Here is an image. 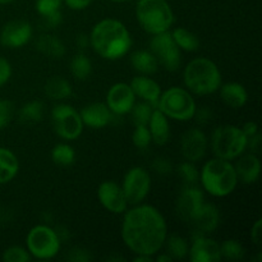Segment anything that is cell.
I'll use <instances>...</instances> for the list:
<instances>
[{"mask_svg":"<svg viewBox=\"0 0 262 262\" xmlns=\"http://www.w3.org/2000/svg\"><path fill=\"white\" fill-rule=\"evenodd\" d=\"M154 261V256H146V255H136L135 262H151Z\"/></svg>","mask_w":262,"mask_h":262,"instance_id":"cell-51","label":"cell"},{"mask_svg":"<svg viewBox=\"0 0 262 262\" xmlns=\"http://www.w3.org/2000/svg\"><path fill=\"white\" fill-rule=\"evenodd\" d=\"M166 253L174 260H184L188 257L189 242L184 237L178 234H168L165 243H164Z\"/></svg>","mask_w":262,"mask_h":262,"instance_id":"cell-30","label":"cell"},{"mask_svg":"<svg viewBox=\"0 0 262 262\" xmlns=\"http://www.w3.org/2000/svg\"><path fill=\"white\" fill-rule=\"evenodd\" d=\"M51 159L59 166H69L76 161V150L69 143H58L51 150Z\"/></svg>","mask_w":262,"mask_h":262,"instance_id":"cell-32","label":"cell"},{"mask_svg":"<svg viewBox=\"0 0 262 262\" xmlns=\"http://www.w3.org/2000/svg\"><path fill=\"white\" fill-rule=\"evenodd\" d=\"M4 262H30L32 260L27 248L20 247V246H10L7 250H4L2 256Z\"/></svg>","mask_w":262,"mask_h":262,"instance_id":"cell-36","label":"cell"},{"mask_svg":"<svg viewBox=\"0 0 262 262\" xmlns=\"http://www.w3.org/2000/svg\"><path fill=\"white\" fill-rule=\"evenodd\" d=\"M35 45L37 51H40L42 55L51 59H60L67 53V48L63 41H61V38L59 36L54 35V33H41L36 38Z\"/></svg>","mask_w":262,"mask_h":262,"instance_id":"cell-24","label":"cell"},{"mask_svg":"<svg viewBox=\"0 0 262 262\" xmlns=\"http://www.w3.org/2000/svg\"><path fill=\"white\" fill-rule=\"evenodd\" d=\"M205 202L204 189L197 184H184L179 191L176 201V212L179 219L186 223H191L194 215Z\"/></svg>","mask_w":262,"mask_h":262,"instance_id":"cell-12","label":"cell"},{"mask_svg":"<svg viewBox=\"0 0 262 262\" xmlns=\"http://www.w3.org/2000/svg\"><path fill=\"white\" fill-rule=\"evenodd\" d=\"M241 129H242V132L245 133L246 137L251 138L258 133V125H257V123H255V122H247V123H245V125H243Z\"/></svg>","mask_w":262,"mask_h":262,"instance_id":"cell-48","label":"cell"},{"mask_svg":"<svg viewBox=\"0 0 262 262\" xmlns=\"http://www.w3.org/2000/svg\"><path fill=\"white\" fill-rule=\"evenodd\" d=\"M188 258L192 262H219L222 260L220 243L209 235H194L189 245Z\"/></svg>","mask_w":262,"mask_h":262,"instance_id":"cell-17","label":"cell"},{"mask_svg":"<svg viewBox=\"0 0 262 262\" xmlns=\"http://www.w3.org/2000/svg\"><path fill=\"white\" fill-rule=\"evenodd\" d=\"M97 200L106 211L114 215H123L128 209V202L122 186L114 181H104L97 187Z\"/></svg>","mask_w":262,"mask_h":262,"instance_id":"cell-16","label":"cell"},{"mask_svg":"<svg viewBox=\"0 0 262 262\" xmlns=\"http://www.w3.org/2000/svg\"><path fill=\"white\" fill-rule=\"evenodd\" d=\"M177 174L183 181L184 184H197L200 181V170L196 166V163L191 161H182L176 168Z\"/></svg>","mask_w":262,"mask_h":262,"instance_id":"cell-34","label":"cell"},{"mask_svg":"<svg viewBox=\"0 0 262 262\" xmlns=\"http://www.w3.org/2000/svg\"><path fill=\"white\" fill-rule=\"evenodd\" d=\"M120 186L129 206L142 204L151 191L150 171L143 166H133L127 170Z\"/></svg>","mask_w":262,"mask_h":262,"instance_id":"cell-11","label":"cell"},{"mask_svg":"<svg viewBox=\"0 0 262 262\" xmlns=\"http://www.w3.org/2000/svg\"><path fill=\"white\" fill-rule=\"evenodd\" d=\"M45 114V106L40 100H32L26 102L18 110V119L25 124H36L43 119Z\"/></svg>","mask_w":262,"mask_h":262,"instance_id":"cell-29","label":"cell"},{"mask_svg":"<svg viewBox=\"0 0 262 262\" xmlns=\"http://www.w3.org/2000/svg\"><path fill=\"white\" fill-rule=\"evenodd\" d=\"M148 50L155 55L159 66L168 72H177L182 64V50L174 42L170 31L154 35Z\"/></svg>","mask_w":262,"mask_h":262,"instance_id":"cell-10","label":"cell"},{"mask_svg":"<svg viewBox=\"0 0 262 262\" xmlns=\"http://www.w3.org/2000/svg\"><path fill=\"white\" fill-rule=\"evenodd\" d=\"M147 127L150 130L152 143L158 146H164L168 143L169 138H170V123L158 107L154 109Z\"/></svg>","mask_w":262,"mask_h":262,"instance_id":"cell-23","label":"cell"},{"mask_svg":"<svg viewBox=\"0 0 262 262\" xmlns=\"http://www.w3.org/2000/svg\"><path fill=\"white\" fill-rule=\"evenodd\" d=\"M151 166H152V170L155 171L156 174L163 177L169 176V174H171L174 171L173 163H171L168 158H164V156L154 159L152 165Z\"/></svg>","mask_w":262,"mask_h":262,"instance_id":"cell-40","label":"cell"},{"mask_svg":"<svg viewBox=\"0 0 262 262\" xmlns=\"http://www.w3.org/2000/svg\"><path fill=\"white\" fill-rule=\"evenodd\" d=\"M12 74L13 69L10 63L5 58L0 56V87H3L9 82V79L12 78Z\"/></svg>","mask_w":262,"mask_h":262,"instance_id":"cell-44","label":"cell"},{"mask_svg":"<svg viewBox=\"0 0 262 262\" xmlns=\"http://www.w3.org/2000/svg\"><path fill=\"white\" fill-rule=\"evenodd\" d=\"M90 46L106 60H118L129 53L132 36L127 26L115 18L99 20L90 32Z\"/></svg>","mask_w":262,"mask_h":262,"instance_id":"cell-2","label":"cell"},{"mask_svg":"<svg viewBox=\"0 0 262 262\" xmlns=\"http://www.w3.org/2000/svg\"><path fill=\"white\" fill-rule=\"evenodd\" d=\"M15 114V107L10 100H0V130L7 128L12 123Z\"/></svg>","mask_w":262,"mask_h":262,"instance_id":"cell-39","label":"cell"},{"mask_svg":"<svg viewBox=\"0 0 262 262\" xmlns=\"http://www.w3.org/2000/svg\"><path fill=\"white\" fill-rule=\"evenodd\" d=\"M193 119H196V122L199 123V124L207 125L212 119H214V112H212L211 107L209 106H197L193 115Z\"/></svg>","mask_w":262,"mask_h":262,"instance_id":"cell-42","label":"cell"},{"mask_svg":"<svg viewBox=\"0 0 262 262\" xmlns=\"http://www.w3.org/2000/svg\"><path fill=\"white\" fill-rule=\"evenodd\" d=\"M69 69L77 81H86L92 73V61L83 51H81L72 58Z\"/></svg>","mask_w":262,"mask_h":262,"instance_id":"cell-31","label":"cell"},{"mask_svg":"<svg viewBox=\"0 0 262 262\" xmlns=\"http://www.w3.org/2000/svg\"><path fill=\"white\" fill-rule=\"evenodd\" d=\"M155 256H156V257L154 258V260H156L158 262H171V261H173V258H171L170 256H169L166 252L160 253V255H158V253H156Z\"/></svg>","mask_w":262,"mask_h":262,"instance_id":"cell-50","label":"cell"},{"mask_svg":"<svg viewBox=\"0 0 262 262\" xmlns=\"http://www.w3.org/2000/svg\"><path fill=\"white\" fill-rule=\"evenodd\" d=\"M132 142L138 150H146L152 143L147 125H135V130L132 133Z\"/></svg>","mask_w":262,"mask_h":262,"instance_id":"cell-37","label":"cell"},{"mask_svg":"<svg viewBox=\"0 0 262 262\" xmlns=\"http://www.w3.org/2000/svg\"><path fill=\"white\" fill-rule=\"evenodd\" d=\"M130 64L138 74L152 76L158 72L159 63L150 50H136L129 56Z\"/></svg>","mask_w":262,"mask_h":262,"instance_id":"cell-27","label":"cell"},{"mask_svg":"<svg viewBox=\"0 0 262 262\" xmlns=\"http://www.w3.org/2000/svg\"><path fill=\"white\" fill-rule=\"evenodd\" d=\"M235 160L237 163L234 164V168L238 182L243 184H253L260 179L261 160L257 154L245 152Z\"/></svg>","mask_w":262,"mask_h":262,"instance_id":"cell-20","label":"cell"},{"mask_svg":"<svg viewBox=\"0 0 262 262\" xmlns=\"http://www.w3.org/2000/svg\"><path fill=\"white\" fill-rule=\"evenodd\" d=\"M43 92L46 96L54 101H64L73 94V87L71 82L61 76H53L45 82Z\"/></svg>","mask_w":262,"mask_h":262,"instance_id":"cell-25","label":"cell"},{"mask_svg":"<svg viewBox=\"0 0 262 262\" xmlns=\"http://www.w3.org/2000/svg\"><path fill=\"white\" fill-rule=\"evenodd\" d=\"M168 223L158 207L138 204L123 214L120 235L125 247L135 255L155 256L164 248Z\"/></svg>","mask_w":262,"mask_h":262,"instance_id":"cell-1","label":"cell"},{"mask_svg":"<svg viewBox=\"0 0 262 262\" xmlns=\"http://www.w3.org/2000/svg\"><path fill=\"white\" fill-rule=\"evenodd\" d=\"M183 83L192 95L207 96L217 92L223 83V76L215 61L199 56L188 61L184 68Z\"/></svg>","mask_w":262,"mask_h":262,"instance_id":"cell-4","label":"cell"},{"mask_svg":"<svg viewBox=\"0 0 262 262\" xmlns=\"http://www.w3.org/2000/svg\"><path fill=\"white\" fill-rule=\"evenodd\" d=\"M154 109L155 107L148 104V102L136 101V104L133 105L132 110L129 113L132 115V120L135 125H147L148 120H150L151 115H152Z\"/></svg>","mask_w":262,"mask_h":262,"instance_id":"cell-35","label":"cell"},{"mask_svg":"<svg viewBox=\"0 0 262 262\" xmlns=\"http://www.w3.org/2000/svg\"><path fill=\"white\" fill-rule=\"evenodd\" d=\"M76 45L78 46L81 50H84L90 46V36L86 33H79L76 37Z\"/></svg>","mask_w":262,"mask_h":262,"instance_id":"cell-49","label":"cell"},{"mask_svg":"<svg viewBox=\"0 0 262 262\" xmlns=\"http://www.w3.org/2000/svg\"><path fill=\"white\" fill-rule=\"evenodd\" d=\"M110 2H113V3H124V2H128V0H110Z\"/></svg>","mask_w":262,"mask_h":262,"instance_id":"cell-53","label":"cell"},{"mask_svg":"<svg viewBox=\"0 0 262 262\" xmlns=\"http://www.w3.org/2000/svg\"><path fill=\"white\" fill-rule=\"evenodd\" d=\"M136 100L137 97L130 84L125 82H118L107 90L105 104L113 114L117 117H123L129 114L133 105L136 104Z\"/></svg>","mask_w":262,"mask_h":262,"instance_id":"cell-14","label":"cell"},{"mask_svg":"<svg viewBox=\"0 0 262 262\" xmlns=\"http://www.w3.org/2000/svg\"><path fill=\"white\" fill-rule=\"evenodd\" d=\"M199 182L205 192L216 199L232 194L239 183L234 164L220 158H212L204 164Z\"/></svg>","mask_w":262,"mask_h":262,"instance_id":"cell-3","label":"cell"},{"mask_svg":"<svg viewBox=\"0 0 262 262\" xmlns=\"http://www.w3.org/2000/svg\"><path fill=\"white\" fill-rule=\"evenodd\" d=\"M209 148V138L201 128H191L182 135L179 150L184 160L199 163L205 158Z\"/></svg>","mask_w":262,"mask_h":262,"instance_id":"cell-13","label":"cell"},{"mask_svg":"<svg viewBox=\"0 0 262 262\" xmlns=\"http://www.w3.org/2000/svg\"><path fill=\"white\" fill-rule=\"evenodd\" d=\"M136 19L145 32L154 36L170 31L176 17L168 0H137Z\"/></svg>","mask_w":262,"mask_h":262,"instance_id":"cell-5","label":"cell"},{"mask_svg":"<svg viewBox=\"0 0 262 262\" xmlns=\"http://www.w3.org/2000/svg\"><path fill=\"white\" fill-rule=\"evenodd\" d=\"M171 37H173L174 42L177 43L182 51L186 53H194L200 49V38L194 32L189 31L186 27H177L173 31H170Z\"/></svg>","mask_w":262,"mask_h":262,"instance_id":"cell-28","label":"cell"},{"mask_svg":"<svg viewBox=\"0 0 262 262\" xmlns=\"http://www.w3.org/2000/svg\"><path fill=\"white\" fill-rule=\"evenodd\" d=\"M156 107L168 119L184 123L193 119L197 104L193 95L188 90L173 86L165 91H161Z\"/></svg>","mask_w":262,"mask_h":262,"instance_id":"cell-6","label":"cell"},{"mask_svg":"<svg viewBox=\"0 0 262 262\" xmlns=\"http://www.w3.org/2000/svg\"><path fill=\"white\" fill-rule=\"evenodd\" d=\"M61 245L55 229L48 224L35 225L26 235V248L36 260H53L60 252Z\"/></svg>","mask_w":262,"mask_h":262,"instance_id":"cell-8","label":"cell"},{"mask_svg":"<svg viewBox=\"0 0 262 262\" xmlns=\"http://www.w3.org/2000/svg\"><path fill=\"white\" fill-rule=\"evenodd\" d=\"M129 84L137 99H141V101L148 102L154 107H156L163 90L155 79L151 78V76L138 74V76L133 77Z\"/></svg>","mask_w":262,"mask_h":262,"instance_id":"cell-21","label":"cell"},{"mask_svg":"<svg viewBox=\"0 0 262 262\" xmlns=\"http://www.w3.org/2000/svg\"><path fill=\"white\" fill-rule=\"evenodd\" d=\"M84 127L92 129H101L113 122L115 115L110 112L105 102H92L79 110Z\"/></svg>","mask_w":262,"mask_h":262,"instance_id":"cell-19","label":"cell"},{"mask_svg":"<svg viewBox=\"0 0 262 262\" xmlns=\"http://www.w3.org/2000/svg\"><path fill=\"white\" fill-rule=\"evenodd\" d=\"M247 141L248 138L242 132L241 127L224 124L215 128L209 145L211 146L215 158L232 161L247 151Z\"/></svg>","mask_w":262,"mask_h":262,"instance_id":"cell-7","label":"cell"},{"mask_svg":"<svg viewBox=\"0 0 262 262\" xmlns=\"http://www.w3.org/2000/svg\"><path fill=\"white\" fill-rule=\"evenodd\" d=\"M220 222H222V215L216 205L204 202L189 224L196 232V235H209L219 228Z\"/></svg>","mask_w":262,"mask_h":262,"instance_id":"cell-18","label":"cell"},{"mask_svg":"<svg viewBox=\"0 0 262 262\" xmlns=\"http://www.w3.org/2000/svg\"><path fill=\"white\" fill-rule=\"evenodd\" d=\"M67 260L72 262H89L92 260L91 251L84 247H76L71 248L67 253Z\"/></svg>","mask_w":262,"mask_h":262,"instance_id":"cell-41","label":"cell"},{"mask_svg":"<svg viewBox=\"0 0 262 262\" xmlns=\"http://www.w3.org/2000/svg\"><path fill=\"white\" fill-rule=\"evenodd\" d=\"M15 0H0V5H8V4H12L14 3Z\"/></svg>","mask_w":262,"mask_h":262,"instance_id":"cell-52","label":"cell"},{"mask_svg":"<svg viewBox=\"0 0 262 262\" xmlns=\"http://www.w3.org/2000/svg\"><path fill=\"white\" fill-rule=\"evenodd\" d=\"M19 160L12 150L0 147V184H8L18 176Z\"/></svg>","mask_w":262,"mask_h":262,"instance_id":"cell-26","label":"cell"},{"mask_svg":"<svg viewBox=\"0 0 262 262\" xmlns=\"http://www.w3.org/2000/svg\"><path fill=\"white\" fill-rule=\"evenodd\" d=\"M61 22H63L61 10L60 12L54 13V14L46 15V17H41V26H42V28H45L46 31L55 30L56 27H59V26L61 25Z\"/></svg>","mask_w":262,"mask_h":262,"instance_id":"cell-43","label":"cell"},{"mask_svg":"<svg viewBox=\"0 0 262 262\" xmlns=\"http://www.w3.org/2000/svg\"><path fill=\"white\" fill-rule=\"evenodd\" d=\"M260 147H261V135L260 132L257 135H255L253 137L248 138L247 141V148H250L251 152L253 154H257L260 152Z\"/></svg>","mask_w":262,"mask_h":262,"instance_id":"cell-47","label":"cell"},{"mask_svg":"<svg viewBox=\"0 0 262 262\" xmlns=\"http://www.w3.org/2000/svg\"><path fill=\"white\" fill-rule=\"evenodd\" d=\"M51 123L54 132L64 141H74L79 138L84 128L78 110L64 102L55 105L51 109Z\"/></svg>","mask_w":262,"mask_h":262,"instance_id":"cell-9","label":"cell"},{"mask_svg":"<svg viewBox=\"0 0 262 262\" xmlns=\"http://www.w3.org/2000/svg\"><path fill=\"white\" fill-rule=\"evenodd\" d=\"M222 101L230 109H241L248 101V92L239 82H227L222 83L217 90Z\"/></svg>","mask_w":262,"mask_h":262,"instance_id":"cell-22","label":"cell"},{"mask_svg":"<svg viewBox=\"0 0 262 262\" xmlns=\"http://www.w3.org/2000/svg\"><path fill=\"white\" fill-rule=\"evenodd\" d=\"M92 2H94V0H63V3L69 8V9L77 10V12L87 9V8L92 4Z\"/></svg>","mask_w":262,"mask_h":262,"instance_id":"cell-45","label":"cell"},{"mask_svg":"<svg viewBox=\"0 0 262 262\" xmlns=\"http://www.w3.org/2000/svg\"><path fill=\"white\" fill-rule=\"evenodd\" d=\"M250 235H251V241H252L256 246L261 245V239H262V220L261 219L256 220L255 224L252 225Z\"/></svg>","mask_w":262,"mask_h":262,"instance_id":"cell-46","label":"cell"},{"mask_svg":"<svg viewBox=\"0 0 262 262\" xmlns=\"http://www.w3.org/2000/svg\"><path fill=\"white\" fill-rule=\"evenodd\" d=\"M63 0H36L35 9L40 17L54 14L56 12H60Z\"/></svg>","mask_w":262,"mask_h":262,"instance_id":"cell-38","label":"cell"},{"mask_svg":"<svg viewBox=\"0 0 262 262\" xmlns=\"http://www.w3.org/2000/svg\"><path fill=\"white\" fill-rule=\"evenodd\" d=\"M33 37V27L30 22L22 19L9 20L0 31V43L7 49H20Z\"/></svg>","mask_w":262,"mask_h":262,"instance_id":"cell-15","label":"cell"},{"mask_svg":"<svg viewBox=\"0 0 262 262\" xmlns=\"http://www.w3.org/2000/svg\"><path fill=\"white\" fill-rule=\"evenodd\" d=\"M220 252H222V258L229 261H239L245 257L246 248L242 243L234 238L223 241L220 245Z\"/></svg>","mask_w":262,"mask_h":262,"instance_id":"cell-33","label":"cell"}]
</instances>
